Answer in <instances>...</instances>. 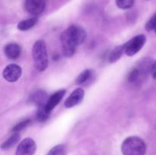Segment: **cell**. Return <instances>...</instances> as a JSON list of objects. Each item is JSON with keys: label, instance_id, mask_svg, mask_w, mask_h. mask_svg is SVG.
Masks as SVG:
<instances>
[{"label": "cell", "instance_id": "cell-1", "mask_svg": "<svg viewBox=\"0 0 156 155\" xmlns=\"http://www.w3.org/2000/svg\"><path fill=\"white\" fill-rule=\"evenodd\" d=\"M86 32L82 27L73 25L61 34L62 53L66 57H71L76 53V46L83 43L86 39Z\"/></svg>", "mask_w": 156, "mask_h": 155}, {"label": "cell", "instance_id": "cell-5", "mask_svg": "<svg viewBox=\"0 0 156 155\" xmlns=\"http://www.w3.org/2000/svg\"><path fill=\"white\" fill-rule=\"evenodd\" d=\"M22 73L21 68L17 64H10L4 68L2 76L7 81L15 82L20 78Z\"/></svg>", "mask_w": 156, "mask_h": 155}, {"label": "cell", "instance_id": "cell-16", "mask_svg": "<svg viewBox=\"0 0 156 155\" xmlns=\"http://www.w3.org/2000/svg\"><path fill=\"white\" fill-rule=\"evenodd\" d=\"M143 73L145 74V71H142L141 67H140V68H133L130 71H129V74H128V82L131 84L137 82L140 79V76H141V74H143Z\"/></svg>", "mask_w": 156, "mask_h": 155}, {"label": "cell", "instance_id": "cell-9", "mask_svg": "<svg viewBox=\"0 0 156 155\" xmlns=\"http://www.w3.org/2000/svg\"><path fill=\"white\" fill-rule=\"evenodd\" d=\"M66 93V90H59V91L54 93L48 99L47 103H46V108H47V109L49 112H51V111L59 104V102L62 100V99L65 96Z\"/></svg>", "mask_w": 156, "mask_h": 155}, {"label": "cell", "instance_id": "cell-19", "mask_svg": "<svg viewBox=\"0 0 156 155\" xmlns=\"http://www.w3.org/2000/svg\"><path fill=\"white\" fill-rule=\"evenodd\" d=\"M135 0H116L117 7L121 9H129L133 6Z\"/></svg>", "mask_w": 156, "mask_h": 155}, {"label": "cell", "instance_id": "cell-22", "mask_svg": "<svg viewBox=\"0 0 156 155\" xmlns=\"http://www.w3.org/2000/svg\"><path fill=\"white\" fill-rule=\"evenodd\" d=\"M151 74H152V78L154 79H156V61L152 63V68H151Z\"/></svg>", "mask_w": 156, "mask_h": 155}, {"label": "cell", "instance_id": "cell-12", "mask_svg": "<svg viewBox=\"0 0 156 155\" xmlns=\"http://www.w3.org/2000/svg\"><path fill=\"white\" fill-rule=\"evenodd\" d=\"M94 78V73L92 70L86 69L82 71L76 79V84L79 85L85 84L91 81Z\"/></svg>", "mask_w": 156, "mask_h": 155}, {"label": "cell", "instance_id": "cell-18", "mask_svg": "<svg viewBox=\"0 0 156 155\" xmlns=\"http://www.w3.org/2000/svg\"><path fill=\"white\" fill-rule=\"evenodd\" d=\"M66 149L63 144H59L50 149L47 155H65Z\"/></svg>", "mask_w": 156, "mask_h": 155}, {"label": "cell", "instance_id": "cell-3", "mask_svg": "<svg viewBox=\"0 0 156 155\" xmlns=\"http://www.w3.org/2000/svg\"><path fill=\"white\" fill-rule=\"evenodd\" d=\"M32 56L35 68L39 71H44L48 66L47 46L44 40H37L33 46Z\"/></svg>", "mask_w": 156, "mask_h": 155}, {"label": "cell", "instance_id": "cell-20", "mask_svg": "<svg viewBox=\"0 0 156 155\" xmlns=\"http://www.w3.org/2000/svg\"><path fill=\"white\" fill-rule=\"evenodd\" d=\"M30 119H25L20 122L18 123L16 126H14L13 129H12V132H13L14 133H18V132L22 131L24 129H25V128L30 124Z\"/></svg>", "mask_w": 156, "mask_h": 155}, {"label": "cell", "instance_id": "cell-10", "mask_svg": "<svg viewBox=\"0 0 156 155\" xmlns=\"http://www.w3.org/2000/svg\"><path fill=\"white\" fill-rule=\"evenodd\" d=\"M5 54L6 57L9 59H16L20 56L21 53V49L18 44L15 43H11L5 46L4 49Z\"/></svg>", "mask_w": 156, "mask_h": 155}, {"label": "cell", "instance_id": "cell-17", "mask_svg": "<svg viewBox=\"0 0 156 155\" xmlns=\"http://www.w3.org/2000/svg\"><path fill=\"white\" fill-rule=\"evenodd\" d=\"M20 139V135L18 133H15L12 136H11L7 141H5L4 143H2L1 147L2 150H9L11 147H12L13 146H15V144H16L18 143V141Z\"/></svg>", "mask_w": 156, "mask_h": 155}, {"label": "cell", "instance_id": "cell-6", "mask_svg": "<svg viewBox=\"0 0 156 155\" xmlns=\"http://www.w3.org/2000/svg\"><path fill=\"white\" fill-rule=\"evenodd\" d=\"M36 148L35 141L32 138H25L18 144L15 155H34Z\"/></svg>", "mask_w": 156, "mask_h": 155}, {"label": "cell", "instance_id": "cell-4", "mask_svg": "<svg viewBox=\"0 0 156 155\" xmlns=\"http://www.w3.org/2000/svg\"><path fill=\"white\" fill-rule=\"evenodd\" d=\"M146 41V37L145 35L140 34L132 38L130 40L126 43L124 45V53L128 56H135L139 53Z\"/></svg>", "mask_w": 156, "mask_h": 155}, {"label": "cell", "instance_id": "cell-8", "mask_svg": "<svg viewBox=\"0 0 156 155\" xmlns=\"http://www.w3.org/2000/svg\"><path fill=\"white\" fill-rule=\"evenodd\" d=\"M85 92L82 88H77L75 90L65 101V106L66 108H72L76 106L83 100Z\"/></svg>", "mask_w": 156, "mask_h": 155}, {"label": "cell", "instance_id": "cell-14", "mask_svg": "<svg viewBox=\"0 0 156 155\" xmlns=\"http://www.w3.org/2000/svg\"><path fill=\"white\" fill-rule=\"evenodd\" d=\"M37 18L34 17V18H29V19L20 21L18 24L17 27H18L19 30L26 31V30H28L30 28H32L37 24Z\"/></svg>", "mask_w": 156, "mask_h": 155}, {"label": "cell", "instance_id": "cell-7", "mask_svg": "<svg viewBox=\"0 0 156 155\" xmlns=\"http://www.w3.org/2000/svg\"><path fill=\"white\" fill-rule=\"evenodd\" d=\"M45 0H25L24 9L29 14L38 15L42 13L45 9Z\"/></svg>", "mask_w": 156, "mask_h": 155}, {"label": "cell", "instance_id": "cell-11", "mask_svg": "<svg viewBox=\"0 0 156 155\" xmlns=\"http://www.w3.org/2000/svg\"><path fill=\"white\" fill-rule=\"evenodd\" d=\"M47 96V94L43 91H35L30 96L28 102L31 104L37 105V106H42V105L46 104L48 100Z\"/></svg>", "mask_w": 156, "mask_h": 155}, {"label": "cell", "instance_id": "cell-21", "mask_svg": "<svg viewBox=\"0 0 156 155\" xmlns=\"http://www.w3.org/2000/svg\"><path fill=\"white\" fill-rule=\"evenodd\" d=\"M146 29L148 31H152L155 30L156 32V14L146 24Z\"/></svg>", "mask_w": 156, "mask_h": 155}, {"label": "cell", "instance_id": "cell-15", "mask_svg": "<svg viewBox=\"0 0 156 155\" xmlns=\"http://www.w3.org/2000/svg\"><path fill=\"white\" fill-rule=\"evenodd\" d=\"M50 112H49L47 109L46 104L38 106L36 113V119L38 122H45L46 120L48 119V118L50 117Z\"/></svg>", "mask_w": 156, "mask_h": 155}, {"label": "cell", "instance_id": "cell-13", "mask_svg": "<svg viewBox=\"0 0 156 155\" xmlns=\"http://www.w3.org/2000/svg\"><path fill=\"white\" fill-rule=\"evenodd\" d=\"M123 53H124V45L115 47L111 52L109 56H108V62H111V63H114V62H117L123 56Z\"/></svg>", "mask_w": 156, "mask_h": 155}, {"label": "cell", "instance_id": "cell-2", "mask_svg": "<svg viewBox=\"0 0 156 155\" xmlns=\"http://www.w3.org/2000/svg\"><path fill=\"white\" fill-rule=\"evenodd\" d=\"M146 150V144L140 137H128L122 143L121 151L123 155H144Z\"/></svg>", "mask_w": 156, "mask_h": 155}]
</instances>
